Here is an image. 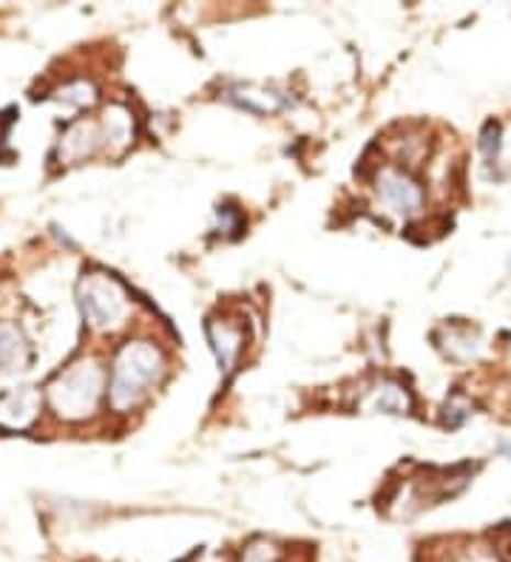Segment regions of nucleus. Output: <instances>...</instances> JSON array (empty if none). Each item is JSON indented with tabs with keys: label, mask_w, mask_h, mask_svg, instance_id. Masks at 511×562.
<instances>
[{
	"label": "nucleus",
	"mask_w": 511,
	"mask_h": 562,
	"mask_svg": "<svg viewBox=\"0 0 511 562\" xmlns=\"http://www.w3.org/2000/svg\"><path fill=\"white\" fill-rule=\"evenodd\" d=\"M37 415H41V392L34 386H21L0 398V426L7 429H29Z\"/></svg>",
	"instance_id": "7"
},
{
	"label": "nucleus",
	"mask_w": 511,
	"mask_h": 562,
	"mask_svg": "<svg viewBox=\"0 0 511 562\" xmlns=\"http://www.w3.org/2000/svg\"><path fill=\"white\" fill-rule=\"evenodd\" d=\"M242 562H281V549L276 542L256 540L251 542L242 554Z\"/></svg>",
	"instance_id": "13"
},
{
	"label": "nucleus",
	"mask_w": 511,
	"mask_h": 562,
	"mask_svg": "<svg viewBox=\"0 0 511 562\" xmlns=\"http://www.w3.org/2000/svg\"><path fill=\"white\" fill-rule=\"evenodd\" d=\"M204 329H208V341H211L213 352H216L219 367H222L225 375H231V372L236 370L238 358H242V350H245V327L227 322V318H211Z\"/></svg>",
	"instance_id": "5"
},
{
	"label": "nucleus",
	"mask_w": 511,
	"mask_h": 562,
	"mask_svg": "<svg viewBox=\"0 0 511 562\" xmlns=\"http://www.w3.org/2000/svg\"><path fill=\"white\" fill-rule=\"evenodd\" d=\"M211 562H216V560H211Z\"/></svg>",
	"instance_id": "14"
},
{
	"label": "nucleus",
	"mask_w": 511,
	"mask_h": 562,
	"mask_svg": "<svg viewBox=\"0 0 511 562\" xmlns=\"http://www.w3.org/2000/svg\"><path fill=\"white\" fill-rule=\"evenodd\" d=\"M55 97L57 100H63V103L77 105V109H89V105H95V100H97V89L91 86L89 80H75V82H66V86H60Z\"/></svg>",
	"instance_id": "12"
},
{
	"label": "nucleus",
	"mask_w": 511,
	"mask_h": 562,
	"mask_svg": "<svg viewBox=\"0 0 511 562\" xmlns=\"http://www.w3.org/2000/svg\"><path fill=\"white\" fill-rule=\"evenodd\" d=\"M100 148H102L100 125L82 120V123L68 125L66 134L60 137V143H57L55 157L60 165H75V162H82V159L95 157Z\"/></svg>",
	"instance_id": "6"
},
{
	"label": "nucleus",
	"mask_w": 511,
	"mask_h": 562,
	"mask_svg": "<svg viewBox=\"0 0 511 562\" xmlns=\"http://www.w3.org/2000/svg\"><path fill=\"white\" fill-rule=\"evenodd\" d=\"M102 392H105V370L91 358H82V361L66 367L46 386V398L57 418L77 424V420L95 415L102 401Z\"/></svg>",
	"instance_id": "2"
},
{
	"label": "nucleus",
	"mask_w": 511,
	"mask_h": 562,
	"mask_svg": "<svg viewBox=\"0 0 511 562\" xmlns=\"http://www.w3.org/2000/svg\"><path fill=\"white\" fill-rule=\"evenodd\" d=\"M165 375V358L157 344L129 341L114 361L109 384L111 409H134Z\"/></svg>",
	"instance_id": "1"
},
{
	"label": "nucleus",
	"mask_w": 511,
	"mask_h": 562,
	"mask_svg": "<svg viewBox=\"0 0 511 562\" xmlns=\"http://www.w3.org/2000/svg\"><path fill=\"white\" fill-rule=\"evenodd\" d=\"M32 363V347L14 324H0V370L23 372Z\"/></svg>",
	"instance_id": "9"
},
{
	"label": "nucleus",
	"mask_w": 511,
	"mask_h": 562,
	"mask_svg": "<svg viewBox=\"0 0 511 562\" xmlns=\"http://www.w3.org/2000/svg\"><path fill=\"white\" fill-rule=\"evenodd\" d=\"M367 406L375 412H403L409 406V398L398 384H381L369 392Z\"/></svg>",
	"instance_id": "11"
},
{
	"label": "nucleus",
	"mask_w": 511,
	"mask_h": 562,
	"mask_svg": "<svg viewBox=\"0 0 511 562\" xmlns=\"http://www.w3.org/2000/svg\"><path fill=\"white\" fill-rule=\"evenodd\" d=\"M375 182H378V196H381V202L389 207V211L401 213V216H407V220L409 216H418V213H421L423 191L407 171L384 168Z\"/></svg>",
	"instance_id": "4"
},
{
	"label": "nucleus",
	"mask_w": 511,
	"mask_h": 562,
	"mask_svg": "<svg viewBox=\"0 0 511 562\" xmlns=\"http://www.w3.org/2000/svg\"><path fill=\"white\" fill-rule=\"evenodd\" d=\"M82 318L95 329H114L129 316V293L114 276L89 273L77 284Z\"/></svg>",
	"instance_id": "3"
},
{
	"label": "nucleus",
	"mask_w": 511,
	"mask_h": 562,
	"mask_svg": "<svg viewBox=\"0 0 511 562\" xmlns=\"http://www.w3.org/2000/svg\"><path fill=\"white\" fill-rule=\"evenodd\" d=\"M231 100L242 105V109L253 111V114H273V111H279L285 105L279 94L262 89H233Z\"/></svg>",
	"instance_id": "10"
},
{
	"label": "nucleus",
	"mask_w": 511,
	"mask_h": 562,
	"mask_svg": "<svg viewBox=\"0 0 511 562\" xmlns=\"http://www.w3.org/2000/svg\"><path fill=\"white\" fill-rule=\"evenodd\" d=\"M100 137H102V148H105L111 157H120V154L129 151L136 137L134 114H131L125 105H109L105 114H102Z\"/></svg>",
	"instance_id": "8"
}]
</instances>
